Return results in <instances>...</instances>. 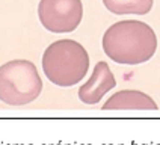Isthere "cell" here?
<instances>
[{
    "mask_svg": "<svg viewBox=\"0 0 160 145\" xmlns=\"http://www.w3.org/2000/svg\"><path fill=\"white\" fill-rule=\"evenodd\" d=\"M103 50L116 63L139 65L154 56L157 36L143 21L122 20L112 24L103 35Z\"/></svg>",
    "mask_w": 160,
    "mask_h": 145,
    "instance_id": "cell-1",
    "label": "cell"
},
{
    "mask_svg": "<svg viewBox=\"0 0 160 145\" xmlns=\"http://www.w3.org/2000/svg\"><path fill=\"white\" fill-rule=\"evenodd\" d=\"M45 77L56 86L70 88L77 85L89 70V54L74 39H59L45 48L42 54Z\"/></svg>",
    "mask_w": 160,
    "mask_h": 145,
    "instance_id": "cell-2",
    "label": "cell"
},
{
    "mask_svg": "<svg viewBox=\"0 0 160 145\" xmlns=\"http://www.w3.org/2000/svg\"><path fill=\"white\" fill-rule=\"evenodd\" d=\"M42 91V79L35 63L15 59L0 67V101L24 106L35 101Z\"/></svg>",
    "mask_w": 160,
    "mask_h": 145,
    "instance_id": "cell-3",
    "label": "cell"
},
{
    "mask_svg": "<svg viewBox=\"0 0 160 145\" xmlns=\"http://www.w3.org/2000/svg\"><path fill=\"white\" fill-rule=\"evenodd\" d=\"M41 24L53 33L76 30L83 18L82 0H41L38 5Z\"/></svg>",
    "mask_w": 160,
    "mask_h": 145,
    "instance_id": "cell-4",
    "label": "cell"
},
{
    "mask_svg": "<svg viewBox=\"0 0 160 145\" xmlns=\"http://www.w3.org/2000/svg\"><path fill=\"white\" fill-rule=\"evenodd\" d=\"M116 86V79L109 63L100 61L94 67L89 80L79 88V98L85 104H97L110 89Z\"/></svg>",
    "mask_w": 160,
    "mask_h": 145,
    "instance_id": "cell-5",
    "label": "cell"
},
{
    "mask_svg": "<svg viewBox=\"0 0 160 145\" xmlns=\"http://www.w3.org/2000/svg\"><path fill=\"white\" fill-rule=\"evenodd\" d=\"M103 110H157V103L142 91H118L103 104Z\"/></svg>",
    "mask_w": 160,
    "mask_h": 145,
    "instance_id": "cell-6",
    "label": "cell"
},
{
    "mask_svg": "<svg viewBox=\"0 0 160 145\" xmlns=\"http://www.w3.org/2000/svg\"><path fill=\"white\" fill-rule=\"evenodd\" d=\"M103 3L116 15H145L152 9L154 0H103Z\"/></svg>",
    "mask_w": 160,
    "mask_h": 145,
    "instance_id": "cell-7",
    "label": "cell"
}]
</instances>
